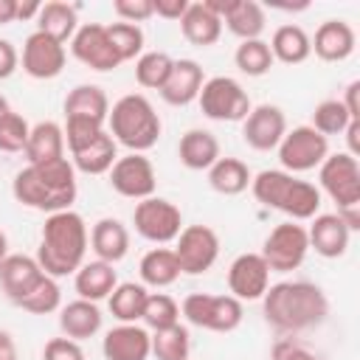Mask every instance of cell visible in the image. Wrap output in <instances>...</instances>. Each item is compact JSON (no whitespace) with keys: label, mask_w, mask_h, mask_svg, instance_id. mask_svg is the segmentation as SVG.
I'll return each instance as SVG.
<instances>
[{"label":"cell","mask_w":360,"mask_h":360,"mask_svg":"<svg viewBox=\"0 0 360 360\" xmlns=\"http://www.w3.org/2000/svg\"><path fill=\"white\" fill-rule=\"evenodd\" d=\"M17 3L20 0H0V25H8L17 20Z\"/></svg>","instance_id":"cell-54"},{"label":"cell","mask_w":360,"mask_h":360,"mask_svg":"<svg viewBox=\"0 0 360 360\" xmlns=\"http://www.w3.org/2000/svg\"><path fill=\"white\" fill-rule=\"evenodd\" d=\"M73 287L79 292V298L98 304L101 298H110V292L118 287V273L110 262H84L76 273H73Z\"/></svg>","instance_id":"cell-24"},{"label":"cell","mask_w":360,"mask_h":360,"mask_svg":"<svg viewBox=\"0 0 360 360\" xmlns=\"http://www.w3.org/2000/svg\"><path fill=\"white\" fill-rule=\"evenodd\" d=\"M101 321H104V315H101L98 304H93V301L76 298V301L59 307V329L65 338H70L76 343L93 338L101 329Z\"/></svg>","instance_id":"cell-25"},{"label":"cell","mask_w":360,"mask_h":360,"mask_svg":"<svg viewBox=\"0 0 360 360\" xmlns=\"http://www.w3.org/2000/svg\"><path fill=\"white\" fill-rule=\"evenodd\" d=\"M146 298H149V290L143 284H135V281H121L107 304H110V312L112 318H118L121 323H138L141 315H143V307H146Z\"/></svg>","instance_id":"cell-36"},{"label":"cell","mask_w":360,"mask_h":360,"mask_svg":"<svg viewBox=\"0 0 360 360\" xmlns=\"http://www.w3.org/2000/svg\"><path fill=\"white\" fill-rule=\"evenodd\" d=\"M270 287V267L259 253H239L228 267V290L236 301H262Z\"/></svg>","instance_id":"cell-16"},{"label":"cell","mask_w":360,"mask_h":360,"mask_svg":"<svg viewBox=\"0 0 360 360\" xmlns=\"http://www.w3.org/2000/svg\"><path fill=\"white\" fill-rule=\"evenodd\" d=\"M202 82H205L202 68L194 59H174L172 73H169L166 84L160 87V98L172 107H186V104L197 101Z\"/></svg>","instance_id":"cell-22"},{"label":"cell","mask_w":360,"mask_h":360,"mask_svg":"<svg viewBox=\"0 0 360 360\" xmlns=\"http://www.w3.org/2000/svg\"><path fill=\"white\" fill-rule=\"evenodd\" d=\"M318 191H323L338 211L360 205V163L349 152L326 155V160L318 166Z\"/></svg>","instance_id":"cell-8"},{"label":"cell","mask_w":360,"mask_h":360,"mask_svg":"<svg viewBox=\"0 0 360 360\" xmlns=\"http://www.w3.org/2000/svg\"><path fill=\"white\" fill-rule=\"evenodd\" d=\"M287 132V118L281 112V107L276 104H259L250 107L248 118L242 121V138L250 149L256 152H270L281 143Z\"/></svg>","instance_id":"cell-17"},{"label":"cell","mask_w":360,"mask_h":360,"mask_svg":"<svg viewBox=\"0 0 360 360\" xmlns=\"http://www.w3.org/2000/svg\"><path fill=\"white\" fill-rule=\"evenodd\" d=\"M278 149V163L284 172L290 174H301V172H312L318 169L326 155H329V138H323L321 132H315L309 124L292 127L284 132Z\"/></svg>","instance_id":"cell-7"},{"label":"cell","mask_w":360,"mask_h":360,"mask_svg":"<svg viewBox=\"0 0 360 360\" xmlns=\"http://www.w3.org/2000/svg\"><path fill=\"white\" fill-rule=\"evenodd\" d=\"M273 360H321L307 343H301L298 338H278L273 343V352H270Z\"/></svg>","instance_id":"cell-46"},{"label":"cell","mask_w":360,"mask_h":360,"mask_svg":"<svg viewBox=\"0 0 360 360\" xmlns=\"http://www.w3.org/2000/svg\"><path fill=\"white\" fill-rule=\"evenodd\" d=\"M312 42V51L318 59L323 62H343L354 53V45H357V37H354V28L346 22V20H326L318 25L315 37H309Z\"/></svg>","instance_id":"cell-21"},{"label":"cell","mask_w":360,"mask_h":360,"mask_svg":"<svg viewBox=\"0 0 360 360\" xmlns=\"http://www.w3.org/2000/svg\"><path fill=\"white\" fill-rule=\"evenodd\" d=\"M45 276L48 273L39 267V262L25 253H8L0 262V290L11 304L22 301Z\"/></svg>","instance_id":"cell-18"},{"label":"cell","mask_w":360,"mask_h":360,"mask_svg":"<svg viewBox=\"0 0 360 360\" xmlns=\"http://www.w3.org/2000/svg\"><path fill=\"white\" fill-rule=\"evenodd\" d=\"M307 239H309V250H315L318 256L340 259L349 250L352 231L343 225V219L338 214H318V217L309 219Z\"/></svg>","instance_id":"cell-20"},{"label":"cell","mask_w":360,"mask_h":360,"mask_svg":"<svg viewBox=\"0 0 360 360\" xmlns=\"http://www.w3.org/2000/svg\"><path fill=\"white\" fill-rule=\"evenodd\" d=\"M152 354L158 360H188L191 354V335L183 323H174L169 329L152 332Z\"/></svg>","instance_id":"cell-39"},{"label":"cell","mask_w":360,"mask_h":360,"mask_svg":"<svg viewBox=\"0 0 360 360\" xmlns=\"http://www.w3.org/2000/svg\"><path fill=\"white\" fill-rule=\"evenodd\" d=\"M107 132L112 135L115 143H121L124 149L129 152H149L158 138H160V115L155 112L152 101L141 93H127L121 96L112 107H110V115H107Z\"/></svg>","instance_id":"cell-4"},{"label":"cell","mask_w":360,"mask_h":360,"mask_svg":"<svg viewBox=\"0 0 360 360\" xmlns=\"http://www.w3.org/2000/svg\"><path fill=\"white\" fill-rule=\"evenodd\" d=\"M202 6L211 14H217L222 20V25L242 42L262 39L264 25H267V14H264L262 3H256V0H202Z\"/></svg>","instance_id":"cell-13"},{"label":"cell","mask_w":360,"mask_h":360,"mask_svg":"<svg viewBox=\"0 0 360 360\" xmlns=\"http://www.w3.org/2000/svg\"><path fill=\"white\" fill-rule=\"evenodd\" d=\"M70 53L90 70H98V73H107V70H115L121 62L110 45V37H107V25L101 22H82L70 39Z\"/></svg>","instance_id":"cell-14"},{"label":"cell","mask_w":360,"mask_h":360,"mask_svg":"<svg viewBox=\"0 0 360 360\" xmlns=\"http://www.w3.org/2000/svg\"><path fill=\"white\" fill-rule=\"evenodd\" d=\"M172 65H174V59L169 53L146 51V53H141L135 59V82L141 87H146V90H158L160 93V87L166 84V79L172 73Z\"/></svg>","instance_id":"cell-37"},{"label":"cell","mask_w":360,"mask_h":360,"mask_svg":"<svg viewBox=\"0 0 360 360\" xmlns=\"http://www.w3.org/2000/svg\"><path fill=\"white\" fill-rule=\"evenodd\" d=\"M65 118H84L96 124H107L110 115V98L98 84H76L65 96Z\"/></svg>","instance_id":"cell-27"},{"label":"cell","mask_w":360,"mask_h":360,"mask_svg":"<svg viewBox=\"0 0 360 360\" xmlns=\"http://www.w3.org/2000/svg\"><path fill=\"white\" fill-rule=\"evenodd\" d=\"M76 28H79V6L65 3V0L42 3L39 14H37V31H42L65 45L73 39Z\"/></svg>","instance_id":"cell-30"},{"label":"cell","mask_w":360,"mask_h":360,"mask_svg":"<svg viewBox=\"0 0 360 360\" xmlns=\"http://www.w3.org/2000/svg\"><path fill=\"white\" fill-rule=\"evenodd\" d=\"M152 6H155V14H158V17H163V20H177V22H180V17H183L186 8H188V0H152Z\"/></svg>","instance_id":"cell-49"},{"label":"cell","mask_w":360,"mask_h":360,"mask_svg":"<svg viewBox=\"0 0 360 360\" xmlns=\"http://www.w3.org/2000/svg\"><path fill=\"white\" fill-rule=\"evenodd\" d=\"M90 248H93L96 259H101V262H110V264L121 262L127 256V250H129V231H127V225L121 219H115V217L98 219L90 228Z\"/></svg>","instance_id":"cell-23"},{"label":"cell","mask_w":360,"mask_h":360,"mask_svg":"<svg viewBox=\"0 0 360 360\" xmlns=\"http://www.w3.org/2000/svg\"><path fill=\"white\" fill-rule=\"evenodd\" d=\"M270 53L276 62H284V65H301L309 59L312 53V42H309V34L295 25V22H284L273 31L270 37Z\"/></svg>","instance_id":"cell-31"},{"label":"cell","mask_w":360,"mask_h":360,"mask_svg":"<svg viewBox=\"0 0 360 360\" xmlns=\"http://www.w3.org/2000/svg\"><path fill=\"white\" fill-rule=\"evenodd\" d=\"M28 163H51L65 158V132L56 121H39L28 132V143L22 149Z\"/></svg>","instance_id":"cell-29"},{"label":"cell","mask_w":360,"mask_h":360,"mask_svg":"<svg viewBox=\"0 0 360 360\" xmlns=\"http://www.w3.org/2000/svg\"><path fill=\"white\" fill-rule=\"evenodd\" d=\"M197 101H200V110H202L205 118H211V121H231V124L233 121H245L250 107H253L248 90L236 79H231V76H211V79H205L202 87H200Z\"/></svg>","instance_id":"cell-6"},{"label":"cell","mask_w":360,"mask_h":360,"mask_svg":"<svg viewBox=\"0 0 360 360\" xmlns=\"http://www.w3.org/2000/svg\"><path fill=\"white\" fill-rule=\"evenodd\" d=\"M6 256H8V236L0 231V262H3Z\"/></svg>","instance_id":"cell-55"},{"label":"cell","mask_w":360,"mask_h":360,"mask_svg":"<svg viewBox=\"0 0 360 360\" xmlns=\"http://www.w3.org/2000/svg\"><path fill=\"white\" fill-rule=\"evenodd\" d=\"M76 169L68 158L51 163H28L14 174L11 183L14 200L42 214L68 211L76 200Z\"/></svg>","instance_id":"cell-2"},{"label":"cell","mask_w":360,"mask_h":360,"mask_svg":"<svg viewBox=\"0 0 360 360\" xmlns=\"http://www.w3.org/2000/svg\"><path fill=\"white\" fill-rule=\"evenodd\" d=\"M0 360H20L14 338L8 332H3V329H0Z\"/></svg>","instance_id":"cell-52"},{"label":"cell","mask_w":360,"mask_h":360,"mask_svg":"<svg viewBox=\"0 0 360 360\" xmlns=\"http://www.w3.org/2000/svg\"><path fill=\"white\" fill-rule=\"evenodd\" d=\"M42 360H84V352L70 338H51L42 349Z\"/></svg>","instance_id":"cell-47"},{"label":"cell","mask_w":360,"mask_h":360,"mask_svg":"<svg viewBox=\"0 0 360 360\" xmlns=\"http://www.w3.org/2000/svg\"><path fill=\"white\" fill-rule=\"evenodd\" d=\"M90 245V231L76 211H56L45 217L42 233H39V248H37V262L51 278L73 276L84 264V253Z\"/></svg>","instance_id":"cell-3"},{"label":"cell","mask_w":360,"mask_h":360,"mask_svg":"<svg viewBox=\"0 0 360 360\" xmlns=\"http://www.w3.org/2000/svg\"><path fill=\"white\" fill-rule=\"evenodd\" d=\"M11 112V107H8V101H6V96H0V121L6 118Z\"/></svg>","instance_id":"cell-56"},{"label":"cell","mask_w":360,"mask_h":360,"mask_svg":"<svg viewBox=\"0 0 360 360\" xmlns=\"http://www.w3.org/2000/svg\"><path fill=\"white\" fill-rule=\"evenodd\" d=\"M262 309H264V321L276 332L295 338L326 321L329 298L312 281H278L270 284L267 292L262 295Z\"/></svg>","instance_id":"cell-1"},{"label":"cell","mask_w":360,"mask_h":360,"mask_svg":"<svg viewBox=\"0 0 360 360\" xmlns=\"http://www.w3.org/2000/svg\"><path fill=\"white\" fill-rule=\"evenodd\" d=\"M141 321H143V326L152 329V332L169 329V326L180 323V304H177L172 295H166V292H149Z\"/></svg>","instance_id":"cell-41"},{"label":"cell","mask_w":360,"mask_h":360,"mask_svg":"<svg viewBox=\"0 0 360 360\" xmlns=\"http://www.w3.org/2000/svg\"><path fill=\"white\" fill-rule=\"evenodd\" d=\"M172 250L177 256L180 273H186V276H202L219 259V236L208 225H186L177 233Z\"/></svg>","instance_id":"cell-11"},{"label":"cell","mask_w":360,"mask_h":360,"mask_svg":"<svg viewBox=\"0 0 360 360\" xmlns=\"http://www.w3.org/2000/svg\"><path fill=\"white\" fill-rule=\"evenodd\" d=\"M28 132H31L28 121H25L20 112L11 110V112L0 121V152H8V155L22 152L25 143H28Z\"/></svg>","instance_id":"cell-44"},{"label":"cell","mask_w":360,"mask_h":360,"mask_svg":"<svg viewBox=\"0 0 360 360\" xmlns=\"http://www.w3.org/2000/svg\"><path fill=\"white\" fill-rule=\"evenodd\" d=\"M39 8H42V3H37V0H20L17 3V20H37V14H39Z\"/></svg>","instance_id":"cell-53"},{"label":"cell","mask_w":360,"mask_h":360,"mask_svg":"<svg viewBox=\"0 0 360 360\" xmlns=\"http://www.w3.org/2000/svg\"><path fill=\"white\" fill-rule=\"evenodd\" d=\"M20 65V53L14 48V42L0 39V79H8Z\"/></svg>","instance_id":"cell-48"},{"label":"cell","mask_w":360,"mask_h":360,"mask_svg":"<svg viewBox=\"0 0 360 360\" xmlns=\"http://www.w3.org/2000/svg\"><path fill=\"white\" fill-rule=\"evenodd\" d=\"M180 31L191 45L208 48L222 37V20L211 14L202 3H188L186 14L180 17Z\"/></svg>","instance_id":"cell-33"},{"label":"cell","mask_w":360,"mask_h":360,"mask_svg":"<svg viewBox=\"0 0 360 360\" xmlns=\"http://www.w3.org/2000/svg\"><path fill=\"white\" fill-rule=\"evenodd\" d=\"M112 11H115V17H118L121 22H132V25H138V22H143V20H149V17H155L152 0H115V3H112Z\"/></svg>","instance_id":"cell-45"},{"label":"cell","mask_w":360,"mask_h":360,"mask_svg":"<svg viewBox=\"0 0 360 360\" xmlns=\"http://www.w3.org/2000/svg\"><path fill=\"white\" fill-rule=\"evenodd\" d=\"M107 37H110V45L118 56V62H129V59H138L143 53V28L141 25H132V22H110L107 25Z\"/></svg>","instance_id":"cell-40"},{"label":"cell","mask_w":360,"mask_h":360,"mask_svg":"<svg viewBox=\"0 0 360 360\" xmlns=\"http://www.w3.org/2000/svg\"><path fill=\"white\" fill-rule=\"evenodd\" d=\"M101 352L107 360H149L152 354V335L146 326L138 323H118L112 326L104 340Z\"/></svg>","instance_id":"cell-19"},{"label":"cell","mask_w":360,"mask_h":360,"mask_svg":"<svg viewBox=\"0 0 360 360\" xmlns=\"http://www.w3.org/2000/svg\"><path fill=\"white\" fill-rule=\"evenodd\" d=\"M276 211L287 214L290 222H307V219L318 217L321 214V191H318V186H312L309 180H298L292 174V180L287 183Z\"/></svg>","instance_id":"cell-28"},{"label":"cell","mask_w":360,"mask_h":360,"mask_svg":"<svg viewBox=\"0 0 360 360\" xmlns=\"http://www.w3.org/2000/svg\"><path fill=\"white\" fill-rule=\"evenodd\" d=\"M253 174L248 169L245 160L239 158H219L211 169H208V186L217 191V194H225V197H236L242 194L248 186H250Z\"/></svg>","instance_id":"cell-35"},{"label":"cell","mask_w":360,"mask_h":360,"mask_svg":"<svg viewBox=\"0 0 360 360\" xmlns=\"http://www.w3.org/2000/svg\"><path fill=\"white\" fill-rule=\"evenodd\" d=\"M135 233L143 236L152 245H169L183 231V214L172 200L163 197H146L132 211Z\"/></svg>","instance_id":"cell-10"},{"label":"cell","mask_w":360,"mask_h":360,"mask_svg":"<svg viewBox=\"0 0 360 360\" xmlns=\"http://www.w3.org/2000/svg\"><path fill=\"white\" fill-rule=\"evenodd\" d=\"M309 253V239H307V228L301 222H281L276 225L262 245V259L270 267V273H290L298 270L304 264Z\"/></svg>","instance_id":"cell-9"},{"label":"cell","mask_w":360,"mask_h":360,"mask_svg":"<svg viewBox=\"0 0 360 360\" xmlns=\"http://www.w3.org/2000/svg\"><path fill=\"white\" fill-rule=\"evenodd\" d=\"M138 273H141L143 287L160 290V287H172L180 278V264H177V256L172 248H152L141 256Z\"/></svg>","instance_id":"cell-32"},{"label":"cell","mask_w":360,"mask_h":360,"mask_svg":"<svg viewBox=\"0 0 360 360\" xmlns=\"http://www.w3.org/2000/svg\"><path fill=\"white\" fill-rule=\"evenodd\" d=\"M177 158H180V163H183L186 169H191V172H202V169L208 172V169L219 160V141H217L214 132L194 127V129H188V132L180 138V143H177Z\"/></svg>","instance_id":"cell-26"},{"label":"cell","mask_w":360,"mask_h":360,"mask_svg":"<svg viewBox=\"0 0 360 360\" xmlns=\"http://www.w3.org/2000/svg\"><path fill=\"white\" fill-rule=\"evenodd\" d=\"M65 59H68L65 45L42 31L28 34L22 42V70L31 79H39V82L56 79L65 70Z\"/></svg>","instance_id":"cell-15"},{"label":"cell","mask_w":360,"mask_h":360,"mask_svg":"<svg viewBox=\"0 0 360 360\" xmlns=\"http://www.w3.org/2000/svg\"><path fill=\"white\" fill-rule=\"evenodd\" d=\"M115 160H118V143L112 141V135L107 129L84 149L70 152V163L82 174H107Z\"/></svg>","instance_id":"cell-34"},{"label":"cell","mask_w":360,"mask_h":360,"mask_svg":"<svg viewBox=\"0 0 360 360\" xmlns=\"http://www.w3.org/2000/svg\"><path fill=\"white\" fill-rule=\"evenodd\" d=\"M349 121H354V118L346 112V107H343L340 98H323L312 110V124L309 127L315 132H321L323 138H329V135H343L346 127H349Z\"/></svg>","instance_id":"cell-42"},{"label":"cell","mask_w":360,"mask_h":360,"mask_svg":"<svg viewBox=\"0 0 360 360\" xmlns=\"http://www.w3.org/2000/svg\"><path fill=\"white\" fill-rule=\"evenodd\" d=\"M233 62H236V68L245 76H253V79L270 73V68L276 65V59L270 53V45L264 39H245V42H239L236 53H233Z\"/></svg>","instance_id":"cell-38"},{"label":"cell","mask_w":360,"mask_h":360,"mask_svg":"<svg viewBox=\"0 0 360 360\" xmlns=\"http://www.w3.org/2000/svg\"><path fill=\"white\" fill-rule=\"evenodd\" d=\"M110 174V188L127 200H146V197H155V188H158V174H155V166L146 155H138V152H129L124 158H118L112 163V169L107 172Z\"/></svg>","instance_id":"cell-12"},{"label":"cell","mask_w":360,"mask_h":360,"mask_svg":"<svg viewBox=\"0 0 360 360\" xmlns=\"http://www.w3.org/2000/svg\"><path fill=\"white\" fill-rule=\"evenodd\" d=\"M17 307L31 312V315H51V312H56L62 307V290H59L56 278L45 276L22 301H17Z\"/></svg>","instance_id":"cell-43"},{"label":"cell","mask_w":360,"mask_h":360,"mask_svg":"<svg viewBox=\"0 0 360 360\" xmlns=\"http://www.w3.org/2000/svg\"><path fill=\"white\" fill-rule=\"evenodd\" d=\"M357 96H360V79H354V82H349L346 84V93H343V107H346V112L354 118V121H360V104H357Z\"/></svg>","instance_id":"cell-50"},{"label":"cell","mask_w":360,"mask_h":360,"mask_svg":"<svg viewBox=\"0 0 360 360\" xmlns=\"http://www.w3.org/2000/svg\"><path fill=\"white\" fill-rule=\"evenodd\" d=\"M180 312L191 326H200L208 332H233L245 318L242 301H236L233 295H211V292L186 295L180 304Z\"/></svg>","instance_id":"cell-5"},{"label":"cell","mask_w":360,"mask_h":360,"mask_svg":"<svg viewBox=\"0 0 360 360\" xmlns=\"http://www.w3.org/2000/svg\"><path fill=\"white\" fill-rule=\"evenodd\" d=\"M346 143H349V155L352 158H360V121H349V127H346Z\"/></svg>","instance_id":"cell-51"}]
</instances>
